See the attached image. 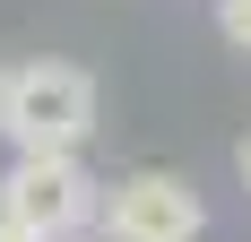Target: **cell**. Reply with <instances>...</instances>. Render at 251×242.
Here are the masks:
<instances>
[{"label": "cell", "mask_w": 251, "mask_h": 242, "mask_svg": "<svg viewBox=\"0 0 251 242\" xmlns=\"http://www.w3.org/2000/svg\"><path fill=\"white\" fill-rule=\"evenodd\" d=\"M234 173H243V191H251V139H243V147H234Z\"/></svg>", "instance_id": "obj_5"}, {"label": "cell", "mask_w": 251, "mask_h": 242, "mask_svg": "<svg viewBox=\"0 0 251 242\" xmlns=\"http://www.w3.org/2000/svg\"><path fill=\"white\" fill-rule=\"evenodd\" d=\"M217 35L234 52H251V0H217Z\"/></svg>", "instance_id": "obj_4"}, {"label": "cell", "mask_w": 251, "mask_h": 242, "mask_svg": "<svg viewBox=\"0 0 251 242\" xmlns=\"http://www.w3.org/2000/svg\"><path fill=\"white\" fill-rule=\"evenodd\" d=\"M104 182L87 173V156H9L0 165V225H18L35 242H70L96 225Z\"/></svg>", "instance_id": "obj_2"}, {"label": "cell", "mask_w": 251, "mask_h": 242, "mask_svg": "<svg viewBox=\"0 0 251 242\" xmlns=\"http://www.w3.org/2000/svg\"><path fill=\"white\" fill-rule=\"evenodd\" d=\"M96 70H78V61H18V70H0V139L9 156H78V147L96 139Z\"/></svg>", "instance_id": "obj_1"}, {"label": "cell", "mask_w": 251, "mask_h": 242, "mask_svg": "<svg viewBox=\"0 0 251 242\" xmlns=\"http://www.w3.org/2000/svg\"><path fill=\"white\" fill-rule=\"evenodd\" d=\"M96 234L104 242H200L208 234V199H200L191 173L139 165V173H122V182H104Z\"/></svg>", "instance_id": "obj_3"}, {"label": "cell", "mask_w": 251, "mask_h": 242, "mask_svg": "<svg viewBox=\"0 0 251 242\" xmlns=\"http://www.w3.org/2000/svg\"><path fill=\"white\" fill-rule=\"evenodd\" d=\"M0 242H35V234H18V225H0Z\"/></svg>", "instance_id": "obj_6"}]
</instances>
